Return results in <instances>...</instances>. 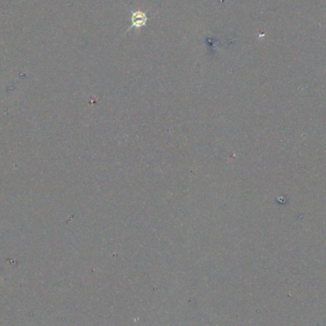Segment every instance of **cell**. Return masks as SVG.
Masks as SVG:
<instances>
[{
  "label": "cell",
  "mask_w": 326,
  "mask_h": 326,
  "mask_svg": "<svg viewBox=\"0 0 326 326\" xmlns=\"http://www.w3.org/2000/svg\"><path fill=\"white\" fill-rule=\"evenodd\" d=\"M131 21H132V26H134L135 28H141L146 25L147 16L145 13L136 12L132 15Z\"/></svg>",
  "instance_id": "cell-1"
}]
</instances>
